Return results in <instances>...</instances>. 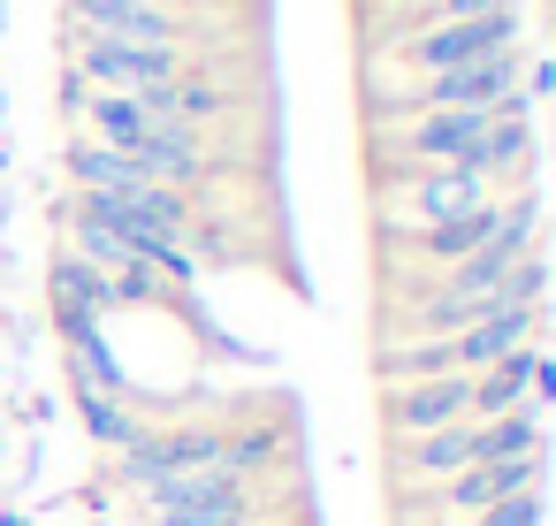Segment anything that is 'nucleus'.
I'll list each match as a JSON object with an SVG mask.
<instances>
[{"instance_id": "obj_1", "label": "nucleus", "mask_w": 556, "mask_h": 526, "mask_svg": "<svg viewBox=\"0 0 556 526\" xmlns=\"http://www.w3.org/2000/svg\"><path fill=\"white\" fill-rule=\"evenodd\" d=\"M533 153V108H495V115H412L374 130V176H412V168H465L503 184Z\"/></svg>"}, {"instance_id": "obj_2", "label": "nucleus", "mask_w": 556, "mask_h": 526, "mask_svg": "<svg viewBox=\"0 0 556 526\" xmlns=\"http://www.w3.org/2000/svg\"><path fill=\"white\" fill-rule=\"evenodd\" d=\"M503 191L488 176H465V168H412V176H389L381 184V237H419V229H442V222H465V214H488Z\"/></svg>"}, {"instance_id": "obj_3", "label": "nucleus", "mask_w": 556, "mask_h": 526, "mask_svg": "<svg viewBox=\"0 0 556 526\" xmlns=\"http://www.w3.org/2000/svg\"><path fill=\"white\" fill-rule=\"evenodd\" d=\"M252 480L222 473V465H191L146 488V518L153 526H252Z\"/></svg>"}, {"instance_id": "obj_4", "label": "nucleus", "mask_w": 556, "mask_h": 526, "mask_svg": "<svg viewBox=\"0 0 556 526\" xmlns=\"http://www.w3.org/2000/svg\"><path fill=\"white\" fill-rule=\"evenodd\" d=\"M526 39V9L518 16H480V24H427V32H404L389 39V62L419 70V77H442V70H472L488 54H518Z\"/></svg>"}, {"instance_id": "obj_5", "label": "nucleus", "mask_w": 556, "mask_h": 526, "mask_svg": "<svg viewBox=\"0 0 556 526\" xmlns=\"http://www.w3.org/2000/svg\"><path fill=\"white\" fill-rule=\"evenodd\" d=\"M381 419L396 435H434V427H457L472 419V374H442V381H404L381 397Z\"/></svg>"}, {"instance_id": "obj_6", "label": "nucleus", "mask_w": 556, "mask_h": 526, "mask_svg": "<svg viewBox=\"0 0 556 526\" xmlns=\"http://www.w3.org/2000/svg\"><path fill=\"white\" fill-rule=\"evenodd\" d=\"M138 108H146L153 123H176V130H199V138H206V123H222V115L237 108V92L214 85V77H199V70H184V77L138 92Z\"/></svg>"}, {"instance_id": "obj_7", "label": "nucleus", "mask_w": 556, "mask_h": 526, "mask_svg": "<svg viewBox=\"0 0 556 526\" xmlns=\"http://www.w3.org/2000/svg\"><path fill=\"white\" fill-rule=\"evenodd\" d=\"M533 336H541V313L503 298L488 321H472L465 336H450V359H457V374H480V366H495L503 351H518V343H533Z\"/></svg>"}, {"instance_id": "obj_8", "label": "nucleus", "mask_w": 556, "mask_h": 526, "mask_svg": "<svg viewBox=\"0 0 556 526\" xmlns=\"http://www.w3.org/2000/svg\"><path fill=\"white\" fill-rule=\"evenodd\" d=\"M47 298H54V328H70V321H108L123 298H115V283L100 275V267H85L77 252H62L54 267H47Z\"/></svg>"}, {"instance_id": "obj_9", "label": "nucleus", "mask_w": 556, "mask_h": 526, "mask_svg": "<svg viewBox=\"0 0 556 526\" xmlns=\"http://www.w3.org/2000/svg\"><path fill=\"white\" fill-rule=\"evenodd\" d=\"M472 465V419H457V427H434V435H396V473L404 480H450V473H465Z\"/></svg>"}, {"instance_id": "obj_10", "label": "nucleus", "mask_w": 556, "mask_h": 526, "mask_svg": "<svg viewBox=\"0 0 556 526\" xmlns=\"http://www.w3.org/2000/svg\"><path fill=\"white\" fill-rule=\"evenodd\" d=\"M533 343H518V351H503L495 366H480L472 374V419H503V412H526L533 404Z\"/></svg>"}, {"instance_id": "obj_11", "label": "nucleus", "mask_w": 556, "mask_h": 526, "mask_svg": "<svg viewBox=\"0 0 556 526\" xmlns=\"http://www.w3.org/2000/svg\"><path fill=\"white\" fill-rule=\"evenodd\" d=\"M495 229H503V199L488 206V214H465V222H442V229H419V237H404L419 260H434V267H457V260H472L480 245H495Z\"/></svg>"}, {"instance_id": "obj_12", "label": "nucleus", "mask_w": 556, "mask_h": 526, "mask_svg": "<svg viewBox=\"0 0 556 526\" xmlns=\"http://www.w3.org/2000/svg\"><path fill=\"white\" fill-rule=\"evenodd\" d=\"M541 450H548V435H541L533 404L503 412V419H472V465H488V458H541Z\"/></svg>"}, {"instance_id": "obj_13", "label": "nucleus", "mask_w": 556, "mask_h": 526, "mask_svg": "<svg viewBox=\"0 0 556 526\" xmlns=\"http://www.w3.org/2000/svg\"><path fill=\"white\" fill-rule=\"evenodd\" d=\"M381 381L389 389H404V381H442V374H457V359H450V336H412V343H389L381 359Z\"/></svg>"}, {"instance_id": "obj_14", "label": "nucleus", "mask_w": 556, "mask_h": 526, "mask_svg": "<svg viewBox=\"0 0 556 526\" xmlns=\"http://www.w3.org/2000/svg\"><path fill=\"white\" fill-rule=\"evenodd\" d=\"M77 419L92 427V442H108V450H130L138 442V404L130 397H100V389H77Z\"/></svg>"}, {"instance_id": "obj_15", "label": "nucleus", "mask_w": 556, "mask_h": 526, "mask_svg": "<svg viewBox=\"0 0 556 526\" xmlns=\"http://www.w3.org/2000/svg\"><path fill=\"white\" fill-rule=\"evenodd\" d=\"M541 518H548V496H541V488H526V496H503V503L472 511L465 526H541Z\"/></svg>"}, {"instance_id": "obj_16", "label": "nucleus", "mask_w": 556, "mask_h": 526, "mask_svg": "<svg viewBox=\"0 0 556 526\" xmlns=\"http://www.w3.org/2000/svg\"><path fill=\"white\" fill-rule=\"evenodd\" d=\"M518 92H526V108H533V100H556V54H541V62L526 70V85H518Z\"/></svg>"}, {"instance_id": "obj_17", "label": "nucleus", "mask_w": 556, "mask_h": 526, "mask_svg": "<svg viewBox=\"0 0 556 526\" xmlns=\"http://www.w3.org/2000/svg\"><path fill=\"white\" fill-rule=\"evenodd\" d=\"M541 404H556V359H548V351L533 359V412H541Z\"/></svg>"}, {"instance_id": "obj_18", "label": "nucleus", "mask_w": 556, "mask_h": 526, "mask_svg": "<svg viewBox=\"0 0 556 526\" xmlns=\"http://www.w3.org/2000/svg\"><path fill=\"white\" fill-rule=\"evenodd\" d=\"M85 100H92V85H85V77H77V70H62V115H77V108H85Z\"/></svg>"}, {"instance_id": "obj_19", "label": "nucleus", "mask_w": 556, "mask_h": 526, "mask_svg": "<svg viewBox=\"0 0 556 526\" xmlns=\"http://www.w3.org/2000/svg\"><path fill=\"white\" fill-rule=\"evenodd\" d=\"M184 16H214V9H229V0H176Z\"/></svg>"}, {"instance_id": "obj_20", "label": "nucleus", "mask_w": 556, "mask_h": 526, "mask_svg": "<svg viewBox=\"0 0 556 526\" xmlns=\"http://www.w3.org/2000/svg\"><path fill=\"white\" fill-rule=\"evenodd\" d=\"M0 526H24V518H16V511H0Z\"/></svg>"}, {"instance_id": "obj_21", "label": "nucleus", "mask_w": 556, "mask_h": 526, "mask_svg": "<svg viewBox=\"0 0 556 526\" xmlns=\"http://www.w3.org/2000/svg\"><path fill=\"white\" fill-rule=\"evenodd\" d=\"M548 9H556V0H548Z\"/></svg>"}]
</instances>
